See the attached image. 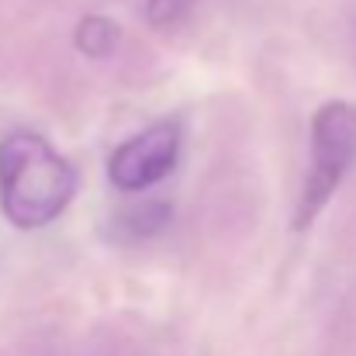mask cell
<instances>
[{
    "label": "cell",
    "instance_id": "obj_1",
    "mask_svg": "<svg viewBox=\"0 0 356 356\" xmlns=\"http://www.w3.org/2000/svg\"><path fill=\"white\" fill-rule=\"evenodd\" d=\"M76 194V170L35 131L0 142V211L17 229H45Z\"/></svg>",
    "mask_w": 356,
    "mask_h": 356
},
{
    "label": "cell",
    "instance_id": "obj_2",
    "mask_svg": "<svg viewBox=\"0 0 356 356\" xmlns=\"http://www.w3.org/2000/svg\"><path fill=\"white\" fill-rule=\"evenodd\" d=\"M356 163V104L329 101L312 118V170L305 177V191L294 211V229L305 232L318 211L329 204L343 177Z\"/></svg>",
    "mask_w": 356,
    "mask_h": 356
},
{
    "label": "cell",
    "instance_id": "obj_3",
    "mask_svg": "<svg viewBox=\"0 0 356 356\" xmlns=\"http://www.w3.org/2000/svg\"><path fill=\"white\" fill-rule=\"evenodd\" d=\"M180 156V124L177 121H159L131 138H124L108 159V180L118 191H145L159 184Z\"/></svg>",
    "mask_w": 356,
    "mask_h": 356
},
{
    "label": "cell",
    "instance_id": "obj_4",
    "mask_svg": "<svg viewBox=\"0 0 356 356\" xmlns=\"http://www.w3.org/2000/svg\"><path fill=\"white\" fill-rule=\"evenodd\" d=\"M170 204L166 201H145V204H131V208H121L118 215V232L124 238H149L159 236L166 225H170Z\"/></svg>",
    "mask_w": 356,
    "mask_h": 356
},
{
    "label": "cell",
    "instance_id": "obj_5",
    "mask_svg": "<svg viewBox=\"0 0 356 356\" xmlns=\"http://www.w3.org/2000/svg\"><path fill=\"white\" fill-rule=\"evenodd\" d=\"M118 35L121 31H118V24H115L111 17H104V14H87V17L76 24L73 42H76V49H80L83 56H90V59H104V56L115 52Z\"/></svg>",
    "mask_w": 356,
    "mask_h": 356
},
{
    "label": "cell",
    "instance_id": "obj_6",
    "mask_svg": "<svg viewBox=\"0 0 356 356\" xmlns=\"http://www.w3.org/2000/svg\"><path fill=\"white\" fill-rule=\"evenodd\" d=\"M191 3L194 0H145V21L152 28H170L191 10Z\"/></svg>",
    "mask_w": 356,
    "mask_h": 356
}]
</instances>
